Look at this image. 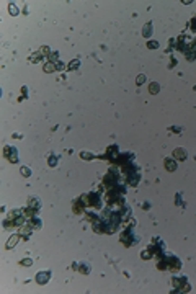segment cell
Returning a JSON list of instances; mask_svg holds the SVG:
<instances>
[{
  "mask_svg": "<svg viewBox=\"0 0 196 294\" xmlns=\"http://www.w3.org/2000/svg\"><path fill=\"white\" fill-rule=\"evenodd\" d=\"M5 157L10 160V162H18V154H16V149L10 147V146H5Z\"/></svg>",
  "mask_w": 196,
  "mask_h": 294,
  "instance_id": "6da1fadb",
  "label": "cell"
},
{
  "mask_svg": "<svg viewBox=\"0 0 196 294\" xmlns=\"http://www.w3.org/2000/svg\"><path fill=\"white\" fill-rule=\"evenodd\" d=\"M49 276H51V271H43V273H38L36 274V281L39 284H46L49 281Z\"/></svg>",
  "mask_w": 196,
  "mask_h": 294,
  "instance_id": "7a4b0ae2",
  "label": "cell"
},
{
  "mask_svg": "<svg viewBox=\"0 0 196 294\" xmlns=\"http://www.w3.org/2000/svg\"><path fill=\"white\" fill-rule=\"evenodd\" d=\"M186 284V276H175L173 278V286L176 288V289H183V286Z\"/></svg>",
  "mask_w": 196,
  "mask_h": 294,
  "instance_id": "3957f363",
  "label": "cell"
},
{
  "mask_svg": "<svg viewBox=\"0 0 196 294\" xmlns=\"http://www.w3.org/2000/svg\"><path fill=\"white\" fill-rule=\"evenodd\" d=\"M90 198V204L95 206V207H100L101 206V200H100V195H88Z\"/></svg>",
  "mask_w": 196,
  "mask_h": 294,
  "instance_id": "277c9868",
  "label": "cell"
},
{
  "mask_svg": "<svg viewBox=\"0 0 196 294\" xmlns=\"http://www.w3.org/2000/svg\"><path fill=\"white\" fill-rule=\"evenodd\" d=\"M173 157H175V159H178V160H185V159H186V152H185V149H181V147L175 149Z\"/></svg>",
  "mask_w": 196,
  "mask_h": 294,
  "instance_id": "5b68a950",
  "label": "cell"
},
{
  "mask_svg": "<svg viewBox=\"0 0 196 294\" xmlns=\"http://www.w3.org/2000/svg\"><path fill=\"white\" fill-rule=\"evenodd\" d=\"M165 168L168 172H173L176 168V164H175V159H165Z\"/></svg>",
  "mask_w": 196,
  "mask_h": 294,
  "instance_id": "8992f818",
  "label": "cell"
},
{
  "mask_svg": "<svg viewBox=\"0 0 196 294\" xmlns=\"http://www.w3.org/2000/svg\"><path fill=\"white\" fill-rule=\"evenodd\" d=\"M139 178H141V177H139V173H131V175L127 177V183H129L131 186H136L137 182H139Z\"/></svg>",
  "mask_w": 196,
  "mask_h": 294,
  "instance_id": "52a82bcc",
  "label": "cell"
},
{
  "mask_svg": "<svg viewBox=\"0 0 196 294\" xmlns=\"http://www.w3.org/2000/svg\"><path fill=\"white\" fill-rule=\"evenodd\" d=\"M18 239H20V235H12L10 239H8V242H7V248H12L13 245L18 242Z\"/></svg>",
  "mask_w": 196,
  "mask_h": 294,
  "instance_id": "ba28073f",
  "label": "cell"
},
{
  "mask_svg": "<svg viewBox=\"0 0 196 294\" xmlns=\"http://www.w3.org/2000/svg\"><path fill=\"white\" fill-rule=\"evenodd\" d=\"M74 265H75V268H79V270L83 271V273H88V271H90V266H88L87 263H79V265H77V263H74Z\"/></svg>",
  "mask_w": 196,
  "mask_h": 294,
  "instance_id": "9c48e42d",
  "label": "cell"
},
{
  "mask_svg": "<svg viewBox=\"0 0 196 294\" xmlns=\"http://www.w3.org/2000/svg\"><path fill=\"white\" fill-rule=\"evenodd\" d=\"M30 225L33 227V229H38V227H41V219H38V217H31Z\"/></svg>",
  "mask_w": 196,
  "mask_h": 294,
  "instance_id": "30bf717a",
  "label": "cell"
},
{
  "mask_svg": "<svg viewBox=\"0 0 196 294\" xmlns=\"http://www.w3.org/2000/svg\"><path fill=\"white\" fill-rule=\"evenodd\" d=\"M30 207H33V209H38V207H41V201H39V200H36V198H31V201H30Z\"/></svg>",
  "mask_w": 196,
  "mask_h": 294,
  "instance_id": "8fae6325",
  "label": "cell"
},
{
  "mask_svg": "<svg viewBox=\"0 0 196 294\" xmlns=\"http://www.w3.org/2000/svg\"><path fill=\"white\" fill-rule=\"evenodd\" d=\"M151 28H152V25L147 23L145 28H144V31H142V34H144V36H151V34H152V30H151Z\"/></svg>",
  "mask_w": 196,
  "mask_h": 294,
  "instance_id": "7c38bea8",
  "label": "cell"
},
{
  "mask_svg": "<svg viewBox=\"0 0 196 294\" xmlns=\"http://www.w3.org/2000/svg\"><path fill=\"white\" fill-rule=\"evenodd\" d=\"M158 90H160V87H158V83H155V82H154V83H151V93H154V95H155V93H157Z\"/></svg>",
  "mask_w": 196,
  "mask_h": 294,
  "instance_id": "4fadbf2b",
  "label": "cell"
},
{
  "mask_svg": "<svg viewBox=\"0 0 196 294\" xmlns=\"http://www.w3.org/2000/svg\"><path fill=\"white\" fill-rule=\"evenodd\" d=\"M21 175L23 177H30L31 175V170L28 168V167H21Z\"/></svg>",
  "mask_w": 196,
  "mask_h": 294,
  "instance_id": "5bb4252c",
  "label": "cell"
},
{
  "mask_svg": "<svg viewBox=\"0 0 196 294\" xmlns=\"http://www.w3.org/2000/svg\"><path fill=\"white\" fill-rule=\"evenodd\" d=\"M48 164H49L51 167H54L56 164H57V157H56V155H51V157H49V162H48Z\"/></svg>",
  "mask_w": 196,
  "mask_h": 294,
  "instance_id": "9a60e30c",
  "label": "cell"
},
{
  "mask_svg": "<svg viewBox=\"0 0 196 294\" xmlns=\"http://www.w3.org/2000/svg\"><path fill=\"white\" fill-rule=\"evenodd\" d=\"M54 67H56L54 64H46V65H44V70H46V72H51V70H54Z\"/></svg>",
  "mask_w": 196,
  "mask_h": 294,
  "instance_id": "2e32d148",
  "label": "cell"
},
{
  "mask_svg": "<svg viewBox=\"0 0 196 294\" xmlns=\"http://www.w3.org/2000/svg\"><path fill=\"white\" fill-rule=\"evenodd\" d=\"M149 252H151V250H145V252H142V253H141V257H142V258H145V260H147V258H151V257H152V253H149Z\"/></svg>",
  "mask_w": 196,
  "mask_h": 294,
  "instance_id": "e0dca14e",
  "label": "cell"
},
{
  "mask_svg": "<svg viewBox=\"0 0 196 294\" xmlns=\"http://www.w3.org/2000/svg\"><path fill=\"white\" fill-rule=\"evenodd\" d=\"M77 65H80V62H79V61L75 59V61H72V62L69 64V69H75V67H77Z\"/></svg>",
  "mask_w": 196,
  "mask_h": 294,
  "instance_id": "ac0fdd59",
  "label": "cell"
},
{
  "mask_svg": "<svg viewBox=\"0 0 196 294\" xmlns=\"http://www.w3.org/2000/svg\"><path fill=\"white\" fill-rule=\"evenodd\" d=\"M8 10H10L12 15H16V13H18V8H16L15 5H10V7H8Z\"/></svg>",
  "mask_w": 196,
  "mask_h": 294,
  "instance_id": "d6986e66",
  "label": "cell"
},
{
  "mask_svg": "<svg viewBox=\"0 0 196 294\" xmlns=\"http://www.w3.org/2000/svg\"><path fill=\"white\" fill-rule=\"evenodd\" d=\"M145 82V75H139L137 77V85H142Z\"/></svg>",
  "mask_w": 196,
  "mask_h": 294,
  "instance_id": "ffe728a7",
  "label": "cell"
},
{
  "mask_svg": "<svg viewBox=\"0 0 196 294\" xmlns=\"http://www.w3.org/2000/svg\"><path fill=\"white\" fill-rule=\"evenodd\" d=\"M149 47H151V49H154V47H157L158 46V43H155V41H149V44H147Z\"/></svg>",
  "mask_w": 196,
  "mask_h": 294,
  "instance_id": "44dd1931",
  "label": "cell"
},
{
  "mask_svg": "<svg viewBox=\"0 0 196 294\" xmlns=\"http://www.w3.org/2000/svg\"><path fill=\"white\" fill-rule=\"evenodd\" d=\"M21 265H23V266H30V265H31V260H30V258H26V260L21 261Z\"/></svg>",
  "mask_w": 196,
  "mask_h": 294,
  "instance_id": "7402d4cb",
  "label": "cell"
}]
</instances>
